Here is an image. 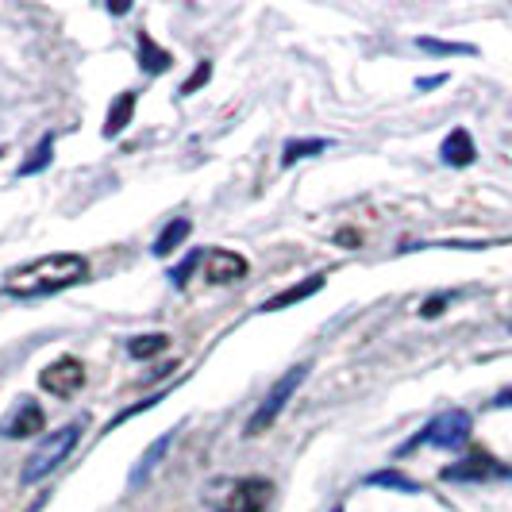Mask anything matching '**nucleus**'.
I'll list each match as a JSON object with an SVG mask.
<instances>
[{
    "label": "nucleus",
    "mask_w": 512,
    "mask_h": 512,
    "mask_svg": "<svg viewBox=\"0 0 512 512\" xmlns=\"http://www.w3.org/2000/svg\"><path fill=\"white\" fill-rule=\"evenodd\" d=\"M85 278H89V258L77 255V251H58V255H43L27 266H16L0 289L8 297L31 301V297H51L58 289L81 285Z\"/></svg>",
    "instance_id": "f257e3e1"
},
{
    "label": "nucleus",
    "mask_w": 512,
    "mask_h": 512,
    "mask_svg": "<svg viewBox=\"0 0 512 512\" xmlns=\"http://www.w3.org/2000/svg\"><path fill=\"white\" fill-rule=\"evenodd\" d=\"M77 443H81V424H66V428L51 432V436L31 451V459H27L24 474H20L24 486H35V482H43L47 474H54L62 462L70 459V451H74Z\"/></svg>",
    "instance_id": "f03ea898"
},
{
    "label": "nucleus",
    "mask_w": 512,
    "mask_h": 512,
    "mask_svg": "<svg viewBox=\"0 0 512 512\" xmlns=\"http://www.w3.org/2000/svg\"><path fill=\"white\" fill-rule=\"evenodd\" d=\"M274 497V482L266 478H231L208 497L212 512H262Z\"/></svg>",
    "instance_id": "7ed1b4c3"
},
{
    "label": "nucleus",
    "mask_w": 512,
    "mask_h": 512,
    "mask_svg": "<svg viewBox=\"0 0 512 512\" xmlns=\"http://www.w3.org/2000/svg\"><path fill=\"white\" fill-rule=\"evenodd\" d=\"M308 370H312L308 362H305V366H293V370H285L282 378L274 382V389L266 393V401H262V405L255 409V416L247 420V436H262V432H266V428H270V424L282 416V409L289 405V397H293V393L301 389V382L308 378Z\"/></svg>",
    "instance_id": "20e7f679"
},
{
    "label": "nucleus",
    "mask_w": 512,
    "mask_h": 512,
    "mask_svg": "<svg viewBox=\"0 0 512 512\" xmlns=\"http://www.w3.org/2000/svg\"><path fill=\"white\" fill-rule=\"evenodd\" d=\"M470 439V412L451 409V412H439L436 420H428V428L420 436L412 439L409 447L416 443H432V447H443V451H455Z\"/></svg>",
    "instance_id": "39448f33"
},
{
    "label": "nucleus",
    "mask_w": 512,
    "mask_h": 512,
    "mask_svg": "<svg viewBox=\"0 0 512 512\" xmlns=\"http://www.w3.org/2000/svg\"><path fill=\"white\" fill-rule=\"evenodd\" d=\"M39 385L47 389V393H54V397H74L77 389L85 385V366H81V359H74V355H62V359H54L43 374H39Z\"/></svg>",
    "instance_id": "423d86ee"
},
{
    "label": "nucleus",
    "mask_w": 512,
    "mask_h": 512,
    "mask_svg": "<svg viewBox=\"0 0 512 512\" xmlns=\"http://www.w3.org/2000/svg\"><path fill=\"white\" fill-rule=\"evenodd\" d=\"M205 282L208 285H235L239 278H247V258L239 255V251H228V247H212L205 255Z\"/></svg>",
    "instance_id": "0eeeda50"
},
{
    "label": "nucleus",
    "mask_w": 512,
    "mask_h": 512,
    "mask_svg": "<svg viewBox=\"0 0 512 512\" xmlns=\"http://www.w3.org/2000/svg\"><path fill=\"white\" fill-rule=\"evenodd\" d=\"M43 424H47V416H43V409L31 401V397H24L16 409L8 412V420L0 424V436L4 439H31L43 432Z\"/></svg>",
    "instance_id": "6e6552de"
},
{
    "label": "nucleus",
    "mask_w": 512,
    "mask_h": 512,
    "mask_svg": "<svg viewBox=\"0 0 512 512\" xmlns=\"http://www.w3.org/2000/svg\"><path fill=\"white\" fill-rule=\"evenodd\" d=\"M497 474H509V470H501L493 459L486 455H474V459L459 462V466H447L443 470V478L447 482H489V478H497Z\"/></svg>",
    "instance_id": "1a4fd4ad"
},
{
    "label": "nucleus",
    "mask_w": 512,
    "mask_h": 512,
    "mask_svg": "<svg viewBox=\"0 0 512 512\" xmlns=\"http://www.w3.org/2000/svg\"><path fill=\"white\" fill-rule=\"evenodd\" d=\"M439 158H443L447 166H470V162L478 158V147H474L470 131H466V128L451 131V135L443 139V147H439Z\"/></svg>",
    "instance_id": "9d476101"
},
{
    "label": "nucleus",
    "mask_w": 512,
    "mask_h": 512,
    "mask_svg": "<svg viewBox=\"0 0 512 512\" xmlns=\"http://www.w3.org/2000/svg\"><path fill=\"white\" fill-rule=\"evenodd\" d=\"M324 289V274H316V278H308V282H297V285H289V289H282L278 297H270L266 305H262V312H278V308H289V305H297V301H308L312 293H320Z\"/></svg>",
    "instance_id": "9b49d317"
},
{
    "label": "nucleus",
    "mask_w": 512,
    "mask_h": 512,
    "mask_svg": "<svg viewBox=\"0 0 512 512\" xmlns=\"http://www.w3.org/2000/svg\"><path fill=\"white\" fill-rule=\"evenodd\" d=\"M131 116H135V93H120L116 101H112V108H108V120H104V139H116L120 131L131 124Z\"/></svg>",
    "instance_id": "f8f14e48"
},
{
    "label": "nucleus",
    "mask_w": 512,
    "mask_h": 512,
    "mask_svg": "<svg viewBox=\"0 0 512 512\" xmlns=\"http://www.w3.org/2000/svg\"><path fill=\"white\" fill-rule=\"evenodd\" d=\"M189 231H193V224H189V220H185V216H178V220H170V224H166V228H162V235H158V239H154V255L158 258H170L174 255V251H178L181 243H185V239H189Z\"/></svg>",
    "instance_id": "ddd939ff"
},
{
    "label": "nucleus",
    "mask_w": 512,
    "mask_h": 512,
    "mask_svg": "<svg viewBox=\"0 0 512 512\" xmlns=\"http://www.w3.org/2000/svg\"><path fill=\"white\" fill-rule=\"evenodd\" d=\"M170 62H174L170 51H162L151 35H139V70H143V74H154V77L166 74V70H170Z\"/></svg>",
    "instance_id": "4468645a"
},
{
    "label": "nucleus",
    "mask_w": 512,
    "mask_h": 512,
    "mask_svg": "<svg viewBox=\"0 0 512 512\" xmlns=\"http://www.w3.org/2000/svg\"><path fill=\"white\" fill-rule=\"evenodd\" d=\"M51 158H54V139L51 135H43V139H39V147L31 151V158H27L16 174H20V178H35V174H43V170L51 166Z\"/></svg>",
    "instance_id": "2eb2a0df"
},
{
    "label": "nucleus",
    "mask_w": 512,
    "mask_h": 512,
    "mask_svg": "<svg viewBox=\"0 0 512 512\" xmlns=\"http://www.w3.org/2000/svg\"><path fill=\"white\" fill-rule=\"evenodd\" d=\"M170 443H174V432H166V436L154 439L151 447H147V455H143V462H139V466H135V474H131V486H139V482L151 474L154 466H158V459L166 455V447H170Z\"/></svg>",
    "instance_id": "dca6fc26"
},
{
    "label": "nucleus",
    "mask_w": 512,
    "mask_h": 512,
    "mask_svg": "<svg viewBox=\"0 0 512 512\" xmlns=\"http://www.w3.org/2000/svg\"><path fill=\"white\" fill-rule=\"evenodd\" d=\"M170 347V335H135L128 339V355L131 359H154Z\"/></svg>",
    "instance_id": "f3484780"
},
{
    "label": "nucleus",
    "mask_w": 512,
    "mask_h": 512,
    "mask_svg": "<svg viewBox=\"0 0 512 512\" xmlns=\"http://www.w3.org/2000/svg\"><path fill=\"white\" fill-rule=\"evenodd\" d=\"M332 143L328 139H297V143H285V154H282V162L285 166H293V162H301V158H312V154H320V151H328Z\"/></svg>",
    "instance_id": "a211bd4d"
},
{
    "label": "nucleus",
    "mask_w": 512,
    "mask_h": 512,
    "mask_svg": "<svg viewBox=\"0 0 512 512\" xmlns=\"http://www.w3.org/2000/svg\"><path fill=\"white\" fill-rule=\"evenodd\" d=\"M366 486H385V489H401V493H420V486L405 478L401 470H378V474H370L366 478Z\"/></svg>",
    "instance_id": "6ab92c4d"
},
{
    "label": "nucleus",
    "mask_w": 512,
    "mask_h": 512,
    "mask_svg": "<svg viewBox=\"0 0 512 512\" xmlns=\"http://www.w3.org/2000/svg\"><path fill=\"white\" fill-rule=\"evenodd\" d=\"M201 262H205V251H189V258H185L181 266H174V270H170V282H174V285H185V282H189V274H193V270H197Z\"/></svg>",
    "instance_id": "aec40b11"
},
{
    "label": "nucleus",
    "mask_w": 512,
    "mask_h": 512,
    "mask_svg": "<svg viewBox=\"0 0 512 512\" xmlns=\"http://www.w3.org/2000/svg\"><path fill=\"white\" fill-rule=\"evenodd\" d=\"M416 47L432 54H474V47H462V43H439V39H416Z\"/></svg>",
    "instance_id": "412c9836"
},
{
    "label": "nucleus",
    "mask_w": 512,
    "mask_h": 512,
    "mask_svg": "<svg viewBox=\"0 0 512 512\" xmlns=\"http://www.w3.org/2000/svg\"><path fill=\"white\" fill-rule=\"evenodd\" d=\"M208 74H212V62H201V66L193 70V77L181 85V97H185V93H197V89H201V85L208 81Z\"/></svg>",
    "instance_id": "4be33fe9"
},
{
    "label": "nucleus",
    "mask_w": 512,
    "mask_h": 512,
    "mask_svg": "<svg viewBox=\"0 0 512 512\" xmlns=\"http://www.w3.org/2000/svg\"><path fill=\"white\" fill-rule=\"evenodd\" d=\"M447 308V297H436V301H428V305L420 308V316H439Z\"/></svg>",
    "instance_id": "5701e85b"
},
{
    "label": "nucleus",
    "mask_w": 512,
    "mask_h": 512,
    "mask_svg": "<svg viewBox=\"0 0 512 512\" xmlns=\"http://www.w3.org/2000/svg\"><path fill=\"white\" fill-rule=\"evenodd\" d=\"M493 405H497V409H509V405H512V389H501V393H497V401H493Z\"/></svg>",
    "instance_id": "b1692460"
},
{
    "label": "nucleus",
    "mask_w": 512,
    "mask_h": 512,
    "mask_svg": "<svg viewBox=\"0 0 512 512\" xmlns=\"http://www.w3.org/2000/svg\"><path fill=\"white\" fill-rule=\"evenodd\" d=\"M443 81H447V77H420L416 85H420V89H436V85H443Z\"/></svg>",
    "instance_id": "393cba45"
},
{
    "label": "nucleus",
    "mask_w": 512,
    "mask_h": 512,
    "mask_svg": "<svg viewBox=\"0 0 512 512\" xmlns=\"http://www.w3.org/2000/svg\"><path fill=\"white\" fill-rule=\"evenodd\" d=\"M332 512H343V509H339V505H335V509H332Z\"/></svg>",
    "instance_id": "a878e982"
}]
</instances>
